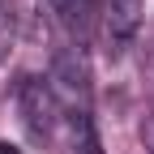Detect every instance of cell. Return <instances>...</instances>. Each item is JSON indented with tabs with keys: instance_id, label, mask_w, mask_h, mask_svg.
I'll return each instance as SVG.
<instances>
[{
	"instance_id": "obj_3",
	"label": "cell",
	"mask_w": 154,
	"mask_h": 154,
	"mask_svg": "<svg viewBox=\"0 0 154 154\" xmlns=\"http://www.w3.org/2000/svg\"><path fill=\"white\" fill-rule=\"evenodd\" d=\"M9 38H13V13L5 9V0H0V56H5V47H9Z\"/></svg>"
},
{
	"instance_id": "obj_2",
	"label": "cell",
	"mask_w": 154,
	"mask_h": 154,
	"mask_svg": "<svg viewBox=\"0 0 154 154\" xmlns=\"http://www.w3.org/2000/svg\"><path fill=\"white\" fill-rule=\"evenodd\" d=\"M43 5L56 13V22L64 30H86L94 17H99V5H94V0H43Z\"/></svg>"
},
{
	"instance_id": "obj_4",
	"label": "cell",
	"mask_w": 154,
	"mask_h": 154,
	"mask_svg": "<svg viewBox=\"0 0 154 154\" xmlns=\"http://www.w3.org/2000/svg\"><path fill=\"white\" fill-rule=\"evenodd\" d=\"M0 154H22L17 146H9V141H0Z\"/></svg>"
},
{
	"instance_id": "obj_1",
	"label": "cell",
	"mask_w": 154,
	"mask_h": 154,
	"mask_svg": "<svg viewBox=\"0 0 154 154\" xmlns=\"http://www.w3.org/2000/svg\"><path fill=\"white\" fill-rule=\"evenodd\" d=\"M141 13H146V0H103L99 9V34L111 56H120L141 30Z\"/></svg>"
}]
</instances>
